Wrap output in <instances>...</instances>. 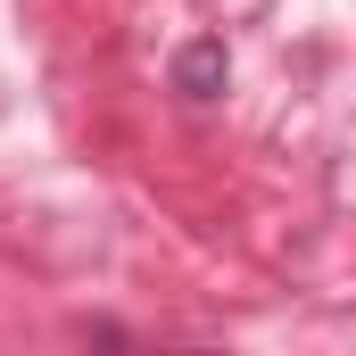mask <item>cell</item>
<instances>
[{
  "mask_svg": "<svg viewBox=\"0 0 356 356\" xmlns=\"http://www.w3.org/2000/svg\"><path fill=\"white\" fill-rule=\"evenodd\" d=\"M224 75H232L224 42H191V50L175 58V91H182V99H216V91H224Z\"/></svg>",
  "mask_w": 356,
  "mask_h": 356,
  "instance_id": "6da1fadb",
  "label": "cell"
}]
</instances>
